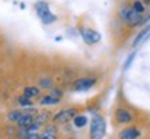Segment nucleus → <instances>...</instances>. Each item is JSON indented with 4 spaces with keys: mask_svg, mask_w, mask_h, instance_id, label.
Returning a JSON list of instances; mask_svg holds the SVG:
<instances>
[{
    "mask_svg": "<svg viewBox=\"0 0 150 139\" xmlns=\"http://www.w3.org/2000/svg\"><path fill=\"white\" fill-rule=\"evenodd\" d=\"M106 134V121L100 114H94L90 123V139H103Z\"/></svg>",
    "mask_w": 150,
    "mask_h": 139,
    "instance_id": "1",
    "label": "nucleus"
},
{
    "mask_svg": "<svg viewBox=\"0 0 150 139\" xmlns=\"http://www.w3.org/2000/svg\"><path fill=\"white\" fill-rule=\"evenodd\" d=\"M35 10H36L40 21L44 23V25H50V23L57 21V15H54V14L51 13L50 6H48V3L44 1V0L36 1V3H35Z\"/></svg>",
    "mask_w": 150,
    "mask_h": 139,
    "instance_id": "2",
    "label": "nucleus"
},
{
    "mask_svg": "<svg viewBox=\"0 0 150 139\" xmlns=\"http://www.w3.org/2000/svg\"><path fill=\"white\" fill-rule=\"evenodd\" d=\"M98 79L96 77H91V76H86V77H79L73 81L72 84V90L76 92H84V91L91 90L92 87L96 84Z\"/></svg>",
    "mask_w": 150,
    "mask_h": 139,
    "instance_id": "3",
    "label": "nucleus"
},
{
    "mask_svg": "<svg viewBox=\"0 0 150 139\" xmlns=\"http://www.w3.org/2000/svg\"><path fill=\"white\" fill-rule=\"evenodd\" d=\"M77 114V108H65L62 110H59L58 113H55L52 116V121H54V124H66L70 120H73Z\"/></svg>",
    "mask_w": 150,
    "mask_h": 139,
    "instance_id": "4",
    "label": "nucleus"
},
{
    "mask_svg": "<svg viewBox=\"0 0 150 139\" xmlns=\"http://www.w3.org/2000/svg\"><path fill=\"white\" fill-rule=\"evenodd\" d=\"M80 35H81V39L83 41L88 45H94L96 43L100 41V33L99 32L94 30L91 28H84V26H80Z\"/></svg>",
    "mask_w": 150,
    "mask_h": 139,
    "instance_id": "5",
    "label": "nucleus"
},
{
    "mask_svg": "<svg viewBox=\"0 0 150 139\" xmlns=\"http://www.w3.org/2000/svg\"><path fill=\"white\" fill-rule=\"evenodd\" d=\"M114 118L117 124H129L134 120V114L127 108H117L114 112Z\"/></svg>",
    "mask_w": 150,
    "mask_h": 139,
    "instance_id": "6",
    "label": "nucleus"
},
{
    "mask_svg": "<svg viewBox=\"0 0 150 139\" xmlns=\"http://www.w3.org/2000/svg\"><path fill=\"white\" fill-rule=\"evenodd\" d=\"M139 136H141V131L138 130L135 126L125 127V128L121 130L120 134H118V138L120 139H138Z\"/></svg>",
    "mask_w": 150,
    "mask_h": 139,
    "instance_id": "7",
    "label": "nucleus"
},
{
    "mask_svg": "<svg viewBox=\"0 0 150 139\" xmlns=\"http://www.w3.org/2000/svg\"><path fill=\"white\" fill-rule=\"evenodd\" d=\"M143 14L141 13H137V11H134V10H131V13H129V15H128V19H127V25L129 28H137L139 26V25H142V22H143Z\"/></svg>",
    "mask_w": 150,
    "mask_h": 139,
    "instance_id": "8",
    "label": "nucleus"
},
{
    "mask_svg": "<svg viewBox=\"0 0 150 139\" xmlns=\"http://www.w3.org/2000/svg\"><path fill=\"white\" fill-rule=\"evenodd\" d=\"M57 134H58V128L54 124H47L43 134L39 136V139H57Z\"/></svg>",
    "mask_w": 150,
    "mask_h": 139,
    "instance_id": "9",
    "label": "nucleus"
},
{
    "mask_svg": "<svg viewBox=\"0 0 150 139\" xmlns=\"http://www.w3.org/2000/svg\"><path fill=\"white\" fill-rule=\"evenodd\" d=\"M33 123H35V117H33V114H29V113L23 112V114L21 116V118L18 120L17 124H18L21 128H26V127L32 126Z\"/></svg>",
    "mask_w": 150,
    "mask_h": 139,
    "instance_id": "10",
    "label": "nucleus"
},
{
    "mask_svg": "<svg viewBox=\"0 0 150 139\" xmlns=\"http://www.w3.org/2000/svg\"><path fill=\"white\" fill-rule=\"evenodd\" d=\"M149 36H150V25H147V26H146L145 29H142V30L137 35V37L134 39V41H132V47H137L139 43H142V41L145 40V39H147Z\"/></svg>",
    "mask_w": 150,
    "mask_h": 139,
    "instance_id": "11",
    "label": "nucleus"
},
{
    "mask_svg": "<svg viewBox=\"0 0 150 139\" xmlns=\"http://www.w3.org/2000/svg\"><path fill=\"white\" fill-rule=\"evenodd\" d=\"M61 102V99L55 98V96H52V95L47 94L44 95V96H41L40 98V105L41 106H55V105H58V103Z\"/></svg>",
    "mask_w": 150,
    "mask_h": 139,
    "instance_id": "12",
    "label": "nucleus"
},
{
    "mask_svg": "<svg viewBox=\"0 0 150 139\" xmlns=\"http://www.w3.org/2000/svg\"><path fill=\"white\" fill-rule=\"evenodd\" d=\"M23 95L28 96V98H37L40 96V88L39 87H35V85H28L23 88Z\"/></svg>",
    "mask_w": 150,
    "mask_h": 139,
    "instance_id": "13",
    "label": "nucleus"
},
{
    "mask_svg": "<svg viewBox=\"0 0 150 139\" xmlns=\"http://www.w3.org/2000/svg\"><path fill=\"white\" fill-rule=\"evenodd\" d=\"M132 7L129 4H127V3H124L121 7H120V10H118V18L121 19L124 23L127 22L128 19V15H129V13H131Z\"/></svg>",
    "mask_w": 150,
    "mask_h": 139,
    "instance_id": "14",
    "label": "nucleus"
},
{
    "mask_svg": "<svg viewBox=\"0 0 150 139\" xmlns=\"http://www.w3.org/2000/svg\"><path fill=\"white\" fill-rule=\"evenodd\" d=\"M87 123H88V118H87V116H84V114H80V113H79L77 116L73 118V124H74V127H76V128H83V127H86Z\"/></svg>",
    "mask_w": 150,
    "mask_h": 139,
    "instance_id": "15",
    "label": "nucleus"
},
{
    "mask_svg": "<svg viewBox=\"0 0 150 139\" xmlns=\"http://www.w3.org/2000/svg\"><path fill=\"white\" fill-rule=\"evenodd\" d=\"M50 114H51L50 112H44V113L37 114V116L35 117V123L43 127L44 124H47V123H48V120H50Z\"/></svg>",
    "mask_w": 150,
    "mask_h": 139,
    "instance_id": "16",
    "label": "nucleus"
},
{
    "mask_svg": "<svg viewBox=\"0 0 150 139\" xmlns=\"http://www.w3.org/2000/svg\"><path fill=\"white\" fill-rule=\"evenodd\" d=\"M131 7L134 11H137V13H141L143 14L145 13V10H146V4L142 1V0H134L131 3Z\"/></svg>",
    "mask_w": 150,
    "mask_h": 139,
    "instance_id": "17",
    "label": "nucleus"
},
{
    "mask_svg": "<svg viewBox=\"0 0 150 139\" xmlns=\"http://www.w3.org/2000/svg\"><path fill=\"white\" fill-rule=\"evenodd\" d=\"M39 85H40V88H43V90H51L54 87V81L50 77H44V79H41L39 81Z\"/></svg>",
    "mask_w": 150,
    "mask_h": 139,
    "instance_id": "18",
    "label": "nucleus"
},
{
    "mask_svg": "<svg viewBox=\"0 0 150 139\" xmlns=\"http://www.w3.org/2000/svg\"><path fill=\"white\" fill-rule=\"evenodd\" d=\"M18 105H19V106H22L23 109L32 108V106H33V103H32V101H30V98H28V96H25V95H22V96H19V98H18Z\"/></svg>",
    "mask_w": 150,
    "mask_h": 139,
    "instance_id": "19",
    "label": "nucleus"
},
{
    "mask_svg": "<svg viewBox=\"0 0 150 139\" xmlns=\"http://www.w3.org/2000/svg\"><path fill=\"white\" fill-rule=\"evenodd\" d=\"M48 94L55 96V98H58V99H62V96H64V90H62L61 87H52Z\"/></svg>",
    "mask_w": 150,
    "mask_h": 139,
    "instance_id": "20",
    "label": "nucleus"
},
{
    "mask_svg": "<svg viewBox=\"0 0 150 139\" xmlns=\"http://www.w3.org/2000/svg\"><path fill=\"white\" fill-rule=\"evenodd\" d=\"M23 114V112H19V110H13V112L8 113V118L10 121H14V123H18V120L21 118V116Z\"/></svg>",
    "mask_w": 150,
    "mask_h": 139,
    "instance_id": "21",
    "label": "nucleus"
},
{
    "mask_svg": "<svg viewBox=\"0 0 150 139\" xmlns=\"http://www.w3.org/2000/svg\"><path fill=\"white\" fill-rule=\"evenodd\" d=\"M135 55H137V54H135V52H132V54H131V55H129V57H128V58H127V61H125V63H124V70H127L128 67L131 66V63L134 62V58H135Z\"/></svg>",
    "mask_w": 150,
    "mask_h": 139,
    "instance_id": "22",
    "label": "nucleus"
},
{
    "mask_svg": "<svg viewBox=\"0 0 150 139\" xmlns=\"http://www.w3.org/2000/svg\"><path fill=\"white\" fill-rule=\"evenodd\" d=\"M39 136H40L39 134H26V136L23 139H39Z\"/></svg>",
    "mask_w": 150,
    "mask_h": 139,
    "instance_id": "23",
    "label": "nucleus"
},
{
    "mask_svg": "<svg viewBox=\"0 0 150 139\" xmlns=\"http://www.w3.org/2000/svg\"><path fill=\"white\" fill-rule=\"evenodd\" d=\"M142 1H143V3H145V4L150 6V0H142Z\"/></svg>",
    "mask_w": 150,
    "mask_h": 139,
    "instance_id": "24",
    "label": "nucleus"
},
{
    "mask_svg": "<svg viewBox=\"0 0 150 139\" xmlns=\"http://www.w3.org/2000/svg\"><path fill=\"white\" fill-rule=\"evenodd\" d=\"M62 139H73V138H62Z\"/></svg>",
    "mask_w": 150,
    "mask_h": 139,
    "instance_id": "25",
    "label": "nucleus"
},
{
    "mask_svg": "<svg viewBox=\"0 0 150 139\" xmlns=\"http://www.w3.org/2000/svg\"><path fill=\"white\" fill-rule=\"evenodd\" d=\"M149 139H150V136H149Z\"/></svg>",
    "mask_w": 150,
    "mask_h": 139,
    "instance_id": "26",
    "label": "nucleus"
}]
</instances>
